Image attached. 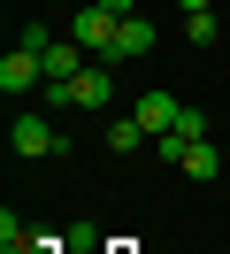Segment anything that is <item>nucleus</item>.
I'll return each mask as SVG.
<instances>
[{
	"label": "nucleus",
	"mask_w": 230,
	"mask_h": 254,
	"mask_svg": "<svg viewBox=\"0 0 230 254\" xmlns=\"http://www.w3.org/2000/svg\"><path fill=\"white\" fill-rule=\"evenodd\" d=\"M138 124H146V139H161V131H177V116H184V100L177 93H138Z\"/></svg>",
	"instance_id": "nucleus-4"
},
{
	"label": "nucleus",
	"mask_w": 230,
	"mask_h": 254,
	"mask_svg": "<svg viewBox=\"0 0 230 254\" xmlns=\"http://www.w3.org/2000/svg\"><path fill=\"white\" fill-rule=\"evenodd\" d=\"M177 170H184V177H199V185H207V177H223V154H215V139H192Z\"/></svg>",
	"instance_id": "nucleus-6"
},
{
	"label": "nucleus",
	"mask_w": 230,
	"mask_h": 254,
	"mask_svg": "<svg viewBox=\"0 0 230 254\" xmlns=\"http://www.w3.org/2000/svg\"><path fill=\"white\" fill-rule=\"evenodd\" d=\"M184 31H192V47H215L223 23H215V8H199V16H184Z\"/></svg>",
	"instance_id": "nucleus-9"
},
{
	"label": "nucleus",
	"mask_w": 230,
	"mask_h": 254,
	"mask_svg": "<svg viewBox=\"0 0 230 254\" xmlns=\"http://www.w3.org/2000/svg\"><path fill=\"white\" fill-rule=\"evenodd\" d=\"M199 8H207V0H184V16H199Z\"/></svg>",
	"instance_id": "nucleus-12"
},
{
	"label": "nucleus",
	"mask_w": 230,
	"mask_h": 254,
	"mask_svg": "<svg viewBox=\"0 0 230 254\" xmlns=\"http://www.w3.org/2000/svg\"><path fill=\"white\" fill-rule=\"evenodd\" d=\"M138 139H146V124H138V116H123V124H107V146H115V154H138Z\"/></svg>",
	"instance_id": "nucleus-8"
},
{
	"label": "nucleus",
	"mask_w": 230,
	"mask_h": 254,
	"mask_svg": "<svg viewBox=\"0 0 230 254\" xmlns=\"http://www.w3.org/2000/svg\"><path fill=\"white\" fill-rule=\"evenodd\" d=\"M8 146H15L23 162H46V154H69V139H61V131L46 124V116H15V124H8Z\"/></svg>",
	"instance_id": "nucleus-1"
},
{
	"label": "nucleus",
	"mask_w": 230,
	"mask_h": 254,
	"mask_svg": "<svg viewBox=\"0 0 230 254\" xmlns=\"http://www.w3.org/2000/svg\"><path fill=\"white\" fill-rule=\"evenodd\" d=\"M115 23H123V16H107L100 0H85V8H77V23H69V39H77L85 54H107V47H115Z\"/></svg>",
	"instance_id": "nucleus-2"
},
{
	"label": "nucleus",
	"mask_w": 230,
	"mask_h": 254,
	"mask_svg": "<svg viewBox=\"0 0 230 254\" xmlns=\"http://www.w3.org/2000/svg\"><path fill=\"white\" fill-rule=\"evenodd\" d=\"M131 54H153V23L146 16H123L115 23V47H107L100 62H131Z\"/></svg>",
	"instance_id": "nucleus-5"
},
{
	"label": "nucleus",
	"mask_w": 230,
	"mask_h": 254,
	"mask_svg": "<svg viewBox=\"0 0 230 254\" xmlns=\"http://www.w3.org/2000/svg\"><path fill=\"white\" fill-rule=\"evenodd\" d=\"M15 47H31V54H46V47H54V31H46V23H23V31H15Z\"/></svg>",
	"instance_id": "nucleus-10"
},
{
	"label": "nucleus",
	"mask_w": 230,
	"mask_h": 254,
	"mask_svg": "<svg viewBox=\"0 0 230 254\" xmlns=\"http://www.w3.org/2000/svg\"><path fill=\"white\" fill-rule=\"evenodd\" d=\"M100 8H107V16H138V0H100Z\"/></svg>",
	"instance_id": "nucleus-11"
},
{
	"label": "nucleus",
	"mask_w": 230,
	"mask_h": 254,
	"mask_svg": "<svg viewBox=\"0 0 230 254\" xmlns=\"http://www.w3.org/2000/svg\"><path fill=\"white\" fill-rule=\"evenodd\" d=\"M39 62H46V77H77V69H85V47H77V39H54Z\"/></svg>",
	"instance_id": "nucleus-7"
},
{
	"label": "nucleus",
	"mask_w": 230,
	"mask_h": 254,
	"mask_svg": "<svg viewBox=\"0 0 230 254\" xmlns=\"http://www.w3.org/2000/svg\"><path fill=\"white\" fill-rule=\"evenodd\" d=\"M31 85H46V62H39V54H31V47H15L8 54V62H0V93H31Z\"/></svg>",
	"instance_id": "nucleus-3"
}]
</instances>
